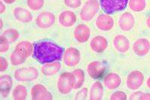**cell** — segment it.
Wrapping results in <instances>:
<instances>
[{
  "instance_id": "6da1fadb",
  "label": "cell",
  "mask_w": 150,
  "mask_h": 100,
  "mask_svg": "<svg viewBox=\"0 0 150 100\" xmlns=\"http://www.w3.org/2000/svg\"><path fill=\"white\" fill-rule=\"evenodd\" d=\"M64 49L53 41H41L34 44L33 56L41 64L60 60Z\"/></svg>"
},
{
  "instance_id": "7a4b0ae2",
  "label": "cell",
  "mask_w": 150,
  "mask_h": 100,
  "mask_svg": "<svg viewBox=\"0 0 150 100\" xmlns=\"http://www.w3.org/2000/svg\"><path fill=\"white\" fill-rule=\"evenodd\" d=\"M32 51L31 44L28 41H23L17 46L15 51L11 55V63L14 65H18L23 63L26 57L29 55Z\"/></svg>"
},
{
  "instance_id": "3957f363",
  "label": "cell",
  "mask_w": 150,
  "mask_h": 100,
  "mask_svg": "<svg viewBox=\"0 0 150 100\" xmlns=\"http://www.w3.org/2000/svg\"><path fill=\"white\" fill-rule=\"evenodd\" d=\"M128 0H100L102 10L107 14L124 10L127 6Z\"/></svg>"
},
{
  "instance_id": "277c9868",
  "label": "cell",
  "mask_w": 150,
  "mask_h": 100,
  "mask_svg": "<svg viewBox=\"0 0 150 100\" xmlns=\"http://www.w3.org/2000/svg\"><path fill=\"white\" fill-rule=\"evenodd\" d=\"M76 78L74 75L69 72H65L59 77L58 81V89L60 93L66 94L74 87Z\"/></svg>"
},
{
  "instance_id": "5b68a950",
  "label": "cell",
  "mask_w": 150,
  "mask_h": 100,
  "mask_svg": "<svg viewBox=\"0 0 150 100\" xmlns=\"http://www.w3.org/2000/svg\"><path fill=\"white\" fill-rule=\"evenodd\" d=\"M143 75L140 71H134L127 78V86L132 90H137L143 83Z\"/></svg>"
},
{
  "instance_id": "8992f818",
  "label": "cell",
  "mask_w": 150,
  "mask_h": 100,
  "mask_svg": "<svg viewBox=\"0 0 150 100\" xmlns=\"http://www.w3.org/2000/svg\"><path fill=\"white\" fill-rule=\"evenodd\" d=\"M37 69L34 68H26L17 70L15 72L16 79L21 81H33L38 77Z\"/></svg>"
},
{
  "instance_id": "52a82bcc",
  "label": "cell",
  "mask_w": 150,
  "mask_h": 100,
  "mask_svg": "<svg viewBox=\"0 0 150 100\" xmlns=\"http://www.w3.org/2000/svg\"><path fill=\"white\" fill-rule=\"evenodd\" d=\"M98 10V3L96 0H89L87 2L81 11V17L84 21H89L97 13Z\"/></svg>"
},
{
  "instance_id": "ba28073f",
  "label": "cell",
  "mask_w": 150,
  "mask_h": 100,
  "mask_svg": "<svg viewBox=\"0 0 150 100\" xmlns=\"http://www.w3.org/2000/svg\"><path fill=\"white\" fill-rule=\"evenodd\" d=\"M88 73L89 76L94 79H100L105 72V66L101 62H93L88 66Z\"/></svg>"
},
{
  "instance_id": "9c48e42d",
  "label": "cell",
  "mask_w": 150,
  "mask_h": 100,
  "mask_svg": "<svg viewBox=\"0 0 150 100\" xmlns=\"http://www.w3.org/2000/svg\"><path fill=\"white\" fill-rule=\"evenodd\" d=\"M32 96L33 99H52V95L41 84H36L32 89Z\"/></svg>"
},
{
  "instance_id": "30bf717a",
  "label": "cell",
  "mask_w": 150,
  "mask_h": 100,
  "mask_svg": "<svg viewBox=\"0 0 150 100\" xmlns=\"http://www.w3.org/2000/svg\"><path fill=\"white\" fill-rule=\"evenodd\" d=\"M134 51L138 56H144L149 51L150 44L148 40L145 39H140L137 40L134 44Z\"/></svg>"
},
{
  "instance_id": "8fae6325",
  "label": "cell",
  "mask_w": 150,
  "mask_h": 100,
  "mask_svg": "<svg viewBox=\"0 0 150 100\" xmlns=\"http://www.w3.org/2000/svg\"><path fill=\"white\" fill-rule=\"evenodd\" d=\"M80 61V52L72 48L67 50L65 55V63L69 66L77 65Z\"/></svg>"
},
{
  "instance_id": "7c38bea8",
  "label": "cell",
  "mask_w": 150,
  "mask_h": 100,
  "mask_svg": "<svg viewBox=\"0 0 150 100\" xmlns=\"http://www.w3.org/2000/svg\"><path fill=\"white\" fill-rule=\"evenodd\" d=\"M12 80L9 75H2L0 78V89L3 98L7 97L12 86Z\"/></svg>"
},
{
  "instance_id": "4fadbf2b",
  "label": "cell",
  "mask_w": 150,
  "mask_h": 100,
  "mask_svg": "<svg viewBox=\"0 0 150 100\" xmlns=\"http://www.w3.org/2000/svg\"><path fill=\"white\" fill-rule=\"evenodd\" d=\"M104 84L108 89L113 90L117 88L121 84V78L116 73H110L104 79Z\"/></svg>"
},
{
  "instance_id": "5bb4252c",
  "label": "cell",
  "mask_w": 150,
  "mask_h": 100,
  "mask_svg": "<svg viewBox=\"0 0 150 100\" xmlns=\"http://www.w3.org/2000/svg\"><path fill=\"white\" fill-rule=\"evenodd\" d=\"M55 21V17L50 13H43L38 17L37 22L40 27H49L53 25Z\"/></svg>"
},
{
  "instance_id": "9a60e30c",
  "label": "cell",
  "mask_w": 150,
  "mask_h": 100,
  "mask_svg": "<svg viewBox=\"0 0 150 100\" xmlns=\"http://www.w3.org/2000/svg\"><path fill=\"white\" fill-rule=\"evenodd\" d=\"M134 19L130 13H125L120 20V27L125 31H129L134 26Z\"/></svg>"
},
{
  "instance_id": "2e32d148",
  "label": "cell",
  "mask_w": 150,
  "mask_h": 100,
  "mask_svg": "<svg viewBox=\"0 0 150 100\" xmlns=\"http://www.w3.org/2000/svg\"><path fill=\"white\" fill-rule=\"evenodd\" d=\"M74 36L77 41L83 42L88 40L89 36V29L85 25L78 26L75 29Z\"/></svg>"
},
{
  "instance_id": "e0dca14e",
  "label": "cell",
  "mask_w": 150,
  "mask_h": 100,
  "mask_svg": "<svg viewBox=\"0 0 150 100\" xmlns=\"http://www.w3.org/2000/svg\"><path fill=\"white\" fill-rule=\"evenodd\" d=\"M107 40L101 36H98L92 39L91 47L92 50L96 52H101L107 48Z\"/></svg>"
},
{
  "instance_id": "ac0fdd59",
  "label": "cell",
  "mask_w": 150,
  "mask_h": 100,
  "mask_svg": "<svg viewBox=\"0 0 150 100\" xmlns=\"http://www.w3.org/2000/svg\"><path fill=\"white\" fill-rule=\"evenodd\" d=\"M75 21H76V17L74 14L71 11H64L59 16V22L64 26H67V27L71 26L74 24Z\"/></svg>"
},
{
  "instance_id": "d6986e66",
  "label": "cell",
  "mask_w": 150,
  "mask_h": 100,
  "mask_svg": "<svg viewBox=\"0 0 150 100\" xmlns=\"http://www.w3.org/2000/svg\"><path fill=\"white\" fill-rule=\"evenodd\" d=\"M114 45L117 51L125 52L129 48V41L124 36H118L114 39Z\"/></svg>"
},
{
  "instance_id": "ffe728a7",
  "label": "cell",
  "mask_w": 150,
  "mask_h": 100,
  "mask_svg": "<svg viewBox=\"0 0 150 100\" xmlns=\"http://www.w3.org/2000/svg\"><path fill=\"white\" fill-rule=\"evenodd\" d=\"M103 96V86L101 83L96 82L92 85L89 94L90 99H101Z\"/></svg>"
},
{
  "instance_id": "44dd1931",
  "label": "cell",
  "mask_w": 150,
  "mask_h": 100,
  "mask_svg": "<svg viewBox=\"0 0 150 100\" xmlns=\"http://www.w3.org/2000/svg\"><path fill=\"white\" fill-rule=\"evenodd\" d=\"M97 26L100 29L108 30L112 27V20L111 17L103 14L98 17L97 21Z\"/></svg>"
},
{
  "instance_id": "7402d4cb",
  "label": "cell",
  "mask_w": 150,
  "mask_h": 100,
  "mask_svg": "<svg viewBox=\"0 0 150 100\" xmlns=\"http://www.w3.org/2000/svg\"><path fill=\"white\" fill-rule=\"evenodd\" d=\"M14 15L17 17V20L21 21H25V22H28V21L32 20V15L28 11L25 10V9H17L14 10Z\"/></svg>"
},
{
  "instance_id": "603a6c76",
  "label": "cell",
  "mask_w": 150,
  "mask_h": 100,
  "mask_svg": "<svg viewBox=\"0 0 150 100\" xmlns=\"http://www.w3.org/2000/svg\"><path fill=\"white\" fill-rule=\"evenodd\" d=\"M61 68V64L59 63H53V64H49L46 65L43 67V69H41L42 72L46 75H54L56 73H57V71L60 69Z\"/></svg>"
},
{
  "instance_id": "cb8c5ba5",
  "label": "cell",
  "mask_w": 150,
  "mask_h": 100,
  "mask_svg": "<svg viewBox=\"0 0 150 100\" xmlns=\"http://www.w3.org/2000/svg\"><path fill=\"white\" fill-rule=\"evenodd\" d=\"M13 96H14V99H25L26 98V96H27L26 88L22 85H18L14 89V92H13Z\"/></svg>"
},
{
  "instance_id": "d4e9b609",
  "label": "cell",
  "mask_w": 150,
  "mask_h": 100,
  "mask_svg": "<svg viewBox=\"0 0 150 100\" xmlns=\"http://www.w3.org/2000/svg\"><path fill=\"white\" fill-rule=\"evenodd\" d=\"M129 6L134 11H141L146 8V2L145 0H131Z\"/></svg>"
},
{
  "instance_id": "484cf974",
  "label": "cell",
  "mask_w": 150,
  "mask_h": 100,
  "mask_svg": "<svg viewBox=\"0 0 150 100\" xmlns=\"http://www.w3.org/2000/svg\"><path fill=\"white\" fill-rule=\"evenodd\" d=\"M74 75L75 78H76V83H75L74 85V88L78 89L83 84L84 80H85V75L83 74V71L81 69L75 70L74 71Z\"/></svg>"
},
{
  "instance_id": "4316f807",
  "label": "cell",
  "mask_w": 150,
  "mask_h": 100,
  "mask_svg": "<svg viewBox=\"0 0 150 100\" xmlns=\"http://www.w3.org/2000/svg\"><path fill=\"white\" fill-rule=\"evenodd\" d=\"M130 99H147L150 100V93H143L141 91L135 92L132 93L130 97Z\"/></svg>"
},
{
  "instance_id": "83f0119b",
  "label": "cell",
  "mask_w": 150,
  "mask_h": 100,
  "mask_svg": "<svg viewBox=\"0 0 150 100\" xmlns=\"http://www.w3.org/2000/svg\"><path fill=\"white\" fill-rule=\"evenodd\" d=\"M44 4V0H28V5L33 10H38L41 9Z\"/></svg>"
},
{
  "instance_id": "f1b7e54d",
  "label": "cell",
  "mask_w": 150,
  "mask_h": 100,
  "mask_svg": "<svg viewBox=\"0 0 150 100\" xmlns=\"http://www.w3.org/2000/svg\"><path fill=\"white\" fill-rule=\"evenodd\" d=\"M126 94L122 91H117L112 94L110 97V99H126Z\"/></svg>"
},
{
  "instance_id": "f546056e",
  "label": "cell",
  "mask_w": 150,
  "mask_h": 100,
  "mask_svg": "<svg viewBox=\"0 0 150 100\" xmlns=\"http://www.w3.org/2000/svg\"><path fill=\"white\" fill-rule=\"evenodd\" d=\"M65 3L69 7L77 8L80 5V0H65Z\"/></svg>"
},
{
  "instance_id": "4dcf8cb0",
  "label": "cell",
  "mask_w": 150,
  "mask_h": 100,
  "mask_svg": "<svg viewBox=\"0 0 150 100\" xmlns=\"http://www.w3.org/2000/svg\"><path fill=\"white\" fill-rule=\"evenodd\" d=\"M87 93H88V89L83 88L80 90L76 96V99H86L87 96Z\"/></svg>"
},
{
  "instance_id": "1f68e13d",
  "label": "cell",
  "mask_w": 150,
  "mask_h": 100,
  "mask_svg": "<svg viewBox=\"0 0 150 100\" xmlns=\"http://www.w3.org/2000/svg\"><path fill=\"white\" fill-rule=\"evenodd\" d=\"M8 68V63L6 62V60L3 59V58H1V70L4 71L5 69Z\"/></svg>"
},
{
  "instance_id": "d6a6232c",
  "label": "cell",
  "mask_w": 150,
  "mask_h": 100,
  "mask_svg": "<svg viewBox=\"0 0 150 100\" xmlns=\"http://www.w3.org/2000/svg\"><path fill=\"white\" fill-rule=\"evenodd\" d=\"M7 32H8V33H11V32H13V33H14V32H15V29H8V30L7 31ZM13 33H12V36H14V34H13ZM4 38H5V37H4ZM8 38H9L10 41H13V39H11V36H8V37L5 38V39H8Z\"/></svg>"
},
{
  "instance_id": "836d02e7",
  "label": "cell",
  "mask_w": 150,
  "mask_h": 100,
  "mask_svg": "<svg viewBox=\"0 0 150 100\" xmlns=\"http://www.w3.org/2000/svg\"><path fill=\"white\" fill-rule=\"evenodd\" d=\"M146 24L147 26H148V27L150 29V17L147 19V21H146Z\"/></svg>"
},
{
  "instance_id": "e575fe53",
  "label": "cell",
  "mask_w": 150,
  "mask_h": 100,
  "mask_svg": "<svg viewBox=\"0 0 150 100\" xmlns=\"http://www.w3.org/2000/svg\"><path fill=\"white\" fill-rule=\"evenodd\" d=\"M146 84H147V86H148L149 88L150 89V77L148 78V80H147Z\"/></svg>"
},
{
  "instance_id": "d590c367",
  "label": "cell",
  "mask_w": 150,
  "mask_h": 100,
  "mask_svg": "<svg viewBox=\"0 0 150 100\" xmlns=\"http://www.w3.org/2000/svg\"><path fill=\"white\" fill-rule=\"evenodd\" d=\"M4 1L7 3H11V2H14L15 0H4Z\"/></svg>"
}]
</instances>
